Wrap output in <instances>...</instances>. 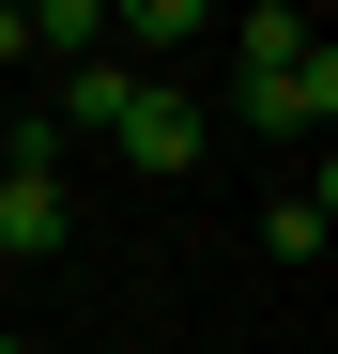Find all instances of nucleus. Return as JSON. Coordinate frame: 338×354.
Segmentation results:
<instances>
[{"mask_svg": "<svg viewBox=\"0 0 338 354\" xmlns=\"http://www.w3.org/2000/svg\"><path fill=\"white\" fill-rule=\"evenodd\" d=\"M246 124H261V139H323V124H338V46L261 62V77H246Z\"/></svg>", "mask_w": 338, "mask_h": 354, "instance_id": "f257e3e1", "label": "nucleus"}, {"mask_svg": "<svg viewBox=\"0 0 338 354\" xmlns=\"http://www.w3.org/2000/svg\"><path fill=\"white\" fill-rule=\"evenodd\" d=\"M108 139H123V169H154V185H169V169H200V93L185 77H139V108H123V124H108Z\"/></svg>", "mask_w": 338, "mask_h": 354, "instance_id": "f03ea898", "label": "nucleus"}, {"mask_svg": "<svg viewBox=\"0 0 338 354\" xmlns=\"http://www.w3.org/2000/svg\"><path fill=\"white\" fill-rule=\"evenodd\" d=\"M0 262H62V169L0 154Z\"/></svg>", "mask_w": 338, "mask_h": 354, "instance_id": "7ed1b4c3", "label": "nucleus"}, {"mask_svg": "<svg viewBox=\"0 0 338 354\" xmlns=\"http://www.w3.org/2000/svg\"><path fill=\"white\" fill-rule=\"evenodd\" d=\"M123 108H139V62H123V46H92V62H62V108H46V139H108Z\"/></svg>", "mask_w": 338, "mask_h": 354, "instance_id": "20e7f679", "label": "nucleus"}, {"mask_svg": "<svg viewBox=\"0 0 338 354\" xmlns=\"http://www.w3.org/2000/svg\"><path fill=\"white\" fill-rule=\"evenodd\" d=\"M215 31V0H108V46L123 62H169V46H200Z\"/></svg>", "mask_w": 338, "mask_h": 354, "instance_id": "39448f33", "label": "nucleus"}, {"mask_svg": "<svg viewBox=\"0 0 338 354\" xmlns=\"http://www.w3.org/2000/svg\"><path fill=\"white\" fill-rule=\"evenodd\" d=\"M16 31H31V62H92V46H108V0H16Z\"/></svg>", "mask_w": 338, "mask_h": 354, "instance_id": "423d86ee", "label": "nucleus"}, {"mask_svg": "<svg viewBox=\"0 0 338 354\" xmlns=\"http://www.w3.org/2000/svg\"><path fill=\"white\" fill-rule=\"evenodd\" d=\"M231 46H246V77H261V62H292V46H323V31L292 16V0H246V31H231Z\"/></svg>", "mask_w": 338, "mask_h": 354, "instance_id": "0eeeda50", "label": "nucleus"}, {"mask_svg": "<svg viewBox=\"0 0 338 354\" xmlns=\"http://www.w3.org/2000/svg\"><path fill=\"white\" fill-rule=\"evenodd\" d=\"M323 231H338V201L308 185V201H277V216H261V247H277V262H323Z\"/></svg>", "mask_w": 338, "mask_h": 354, "instance_id": "6e6552de", "label": "nucleus"}, {"mask_svg": "<svg viewBox=\"0 0 338 354\" xmlns=\"http://www.w3.org/2000/svg\"><path fill=\"white\" fill-rule=\"evenodd\" d=\"M0 139H16V93H0Z\"/></svg>", "mask_w": 338, "mask_h": 354, "instance_id": "1a4fd4ad", "label": "nucleus"}, {"mask_svg": "<svg viewBox=\"0 0 338 354\" xmlns=\"http://www.w3.org/2000/svg\"><path fill=\"white\" fill-rule=\"evenodd\" d=\"M0 354H16V339H0Z\"/></svg>", "mask_w": 338, "mask_h": 354, "instance_id": "9d476101", "label": "nucleus"}]
</instances>
